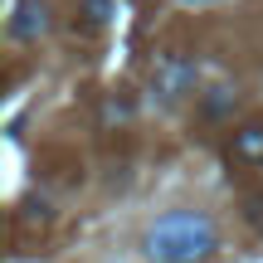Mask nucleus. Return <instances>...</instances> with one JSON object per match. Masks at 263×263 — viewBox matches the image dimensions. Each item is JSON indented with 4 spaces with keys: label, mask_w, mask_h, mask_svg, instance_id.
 Here are the masks:
<instances>
[{
    "label": "nucleus",
    "mask_w": 263,
    "mask_h": 263,
    "mask_svg": "<svg viewBox=\"0 0 263 263\" xmlns=\"http://www.w3.org/2000/svg\"><path fill=\"white\" fill-rule=\"evenodd\" d=\"M151 263H205L219 249V229L205 210H171L141 239Z\"/></svg>",
    "instance_id": "obj_1"
},
{
    "label": "nucleus",
    "mask_w": 263,
    "mask_h": 263,
    "mask_svg": "<svg viewBox=\"0 0 263 263\" xmlns=\"http://www.w3.org/2000/svg\"><path fill=\"white\" fill-rule=\"evenodd\" d=\"M49 25H54V15H49L44 0H15V15H10V39H39L49 34Z\"/></svg>",
    "instance_id": "obj_2"
},
{
    "label": "nucleus",
    "mask_w": 263,
    "mask_h": 263,
    "mask_svg": "<svg viewBox=\"0 0 263 263\" xmlns=\"http://www.w3.org/2000/svg\"><path fill=\"white\" fill-rule=\"evenodd\" d=\"M234 161H244V166H258L263 161V127H244V132H234Z\"/></svg>",
    "instance_id": "obj_3"
},
{
    "label": "nucleus",
    "mask_w": 263,
    "mask_h": 263,
    "mask_svg": "<svg viewBox=\"0 0 263 263\" xmlns=\"http://www.w3.org/2000/svg\"><path fill=\"white\" fill-rule=\"evenodd\" d=\"M83 20L93 29H103L107 20H112V0H83Z\"/></svg>",
    "instance_id": "obj_4"
},
{
    "label": "nucleus",
    "mask_w": 263,
    "mask_h": 263,
    "mask_svg": "<svg viewBox=\"0 0 263 263\" xmlns=\"http://www.w3.org/2000/svg\"><path fill=\"white\" fill-rule=\"evenodd\" d=\"M229 103H234V93H229V88H215V98H205V112H210V117H219Z\"/></svg>",
    "instance_id": "obj_5"
},
{
    "label": "nucleus",
    "mask_w": 263,
    "mask_h": 263,
    "mask_svg": "<svg viewBox=\"0 0 263 263\" xmlns=\"http://www.w3.org/2000/svg\"><path fill=\"white\" fill-rule=\"evenodd\" d=\"M127 117H132V103H117L112 98V103L103 107V122H127Z\"/></svg>",
    "instance_id": "obj_6"
}]
</instances>
